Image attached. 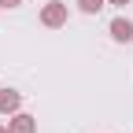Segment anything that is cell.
Here are the masks:
<instances>
[{"label": "cell", "instance_id": "cell-1", "mask_svg": "<svg viewBox=\"0 0 133 133\" xmlns=\"http://www.w3.org/2000/svg\"><path fill=\"white\" fill-rule=\"evenodd\" d=\"M41 22H44L48 30L66 26V4H63V0H48V4L41 8Z\"/></svg>", "mask_w": 133, "mask_h": 133}, {"label": "cell", "instance_id": "cell-2", "mask_svg": "<svg viewBox=\"0 0 133 133\" xmlns=\"http://www.w3.org/2000/svg\"><path fill=\"white\" fill-rule=\"evenodd\" d=\"M22 107V92H15V89H0V111L4 115H15Z\"/></svg>", "mask_w": 133, "mask_h": 133}, {"label": "cell", "instance_id": "cell-3", "mask_svg": "<svg viewBox=\"0 0 133 133\" xmlns=\"http://www.w3.org/2000/svg\"><path fill=\"white\" fill-rule=\"evenodd\" d=\"M8 129H11V133H37V118H30V115H19V111H15L11 122H8Z\"/></svg>", "mask_w": 133, "mask_h": 133}, {"label": "cell", "instance_id": "cell-4", "mask_svg": "<svg viewBox=\"0 0 133 133\" xmlns=\"http://www.w3.org/2000/svg\"><path fill=\"white\" fill-rule=\"evenodd\" d=\"M111 37L122 41V44H129V41H133V22H129V19H115V22H111Z\"/></svg>", "mask_w": 133, "mask_h": 133}, {"label": "cell", "instance_id": "cell-5", "mask_svg": "<svg viewBox=\"0 0 133 133\" xmlns=\"http://www.w3.org/2000/svg\"><path fill=\"white\" fill-rule=\"evenodd\" d=\"M104 4H107V0H78V8L85 11V15H96V11H104Z\"/></svg>", "mask_w": 133, "mask_h": 133}, {"label": "cell", "instance_id": "cell-6", "mask_svg": "<svg viewBox=\"0 0 133 133\" xmlns=\"http://www.w3.org/2000/svg\"><path fill=\"white\" fill-rule=\"evenodd\" d=\"M22 0H0V8H19Z\"/></svg>", "mask_w": 133, "mask_h": 133}, {"label": "cell", "instance_id": "cell-7", "mask_svg": "<svg viewBox=\"0 0 133 133\" xmlns=\"http://www.w3.org/2000/svg\"><path fill=\"white\" fill-rule=\"evenodd\" d=\"M107 4H129V0H107Z\"/></svg>", "mask_w": 133, "mask_h": 133}, {"label": "cell", "instance_id": "cell-8", "mask_svg": "<svg viewBox=\"0 0 133 133\" xmlns=\"http://www.w3.org/2000/svg\"><path fill=\"white\" fill-rule=\"evenodd\" d=\"M0 133H11V129H8V126H0Z\"/></svg>", "mask_w": 133, "mask_h": 133}]
</instances>
